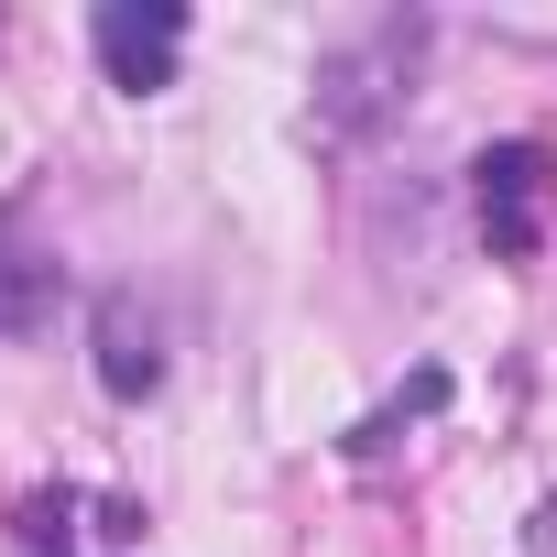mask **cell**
I'll list each match as a JSON object with an SVG mask.
<instances>
[{"instance_id": "5", "label": "cell", "mask_w": 557, "mask_h": 557, "mask_svg": "<svg viewBox=\"0 0 557 557\" xmlns=\"http://www.w3.org/2000/svg\"><path fill=\"white\" fill-rule=\"evenodd\" d=\"M45 307H55V262H45V251H12V240H0V339L45 329Z\"/></svg>"}, {"instance_id": "4", "label": "cell", "mask_w": 557, "mask_h": 557, "mask_svg": "<svg viewBox=\"0 0 557 557\" xmlns=\"http://www.w3.org/2000/svg\"><path fill=\"white\" fill-rule=\"evenodd\" d=\"M99 383H110L121 405L164 383V350H153V318H143L132 296H110V307H99Z\"/></svg>"}, {"instance_id": "3", "label": "cell", "mask_w": 557, "mask_h": 557, "mask_svg": "<svg viewBox=\"0 0 557 557\" xmlns=\"http://www.w3.org/2000/svg\"><path fill=\"white\" fill-rule=\"evenodd\" d=\"M88 45H99V66H110V88H175V55H186V12L175 0H99V23H88Z\"/></svg>"}, {"instance_id": "2", "label": "cell", "mask_w": 557, "mask_h": 557, "mask_svg": "<svg viewBox=\"0 0 557 557\" xmlns=\"http://www.w3.org/2000/svg\"><path fill=\"white\" fill-rule=\"evenodd\" d=\"M546 197H557V175H546L535 143H492V153L470 164V208H481V240H492L503 262H524V251L546 240Z\"/></svg>"}, {"instance_id": "1", "label": "cell", "mask_w": 557, "mask_h": 557, "mask_svg": "<svg viewBox=\"0 0 557 557\" xmlns=\"http://www.w3.org/2000/svg\"><path fill=\"white\" fill-rule=\"evenodd\" d=\"M416 55H426V23H372L361 45H339V55L318 66V132H329V143H361V132L405 99Z\"/></svg>"}]
</instances>
